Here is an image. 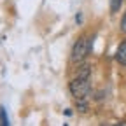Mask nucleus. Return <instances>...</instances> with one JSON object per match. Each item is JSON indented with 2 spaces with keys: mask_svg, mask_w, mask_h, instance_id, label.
<instances>
[{
  "mask_svg": "<svg viewBox=\"0 0 126 126\" xmlns=\"http://www.w3.org/2000/svg\"><path fill=\"white\" fill-rule=\"evenodd\" d=\"M91 47H93V37H81L75 46H74V49H72V61L74 63H79V61H82L89 53H91Z\"/></svg>",
  "mask_w": 126,
  "mask_h": 126,
  "instance_id": "f257e3e1",
  "label": "nucleus"
},
{
  "mask_svg": "<svg viewBox=\"0 0 126 126\" xmlns=\"http://www.w3.org/2000/svg\"><path fill=\"white\" fill-rule=\"evenodd\" d=\"M89 75H77L74 81H70V93L74 94V96L77 100L81 98H86L88 93H89Z\"/></svg>",
  "mask_w": 126,
  "mask_h": 126,
  "instance_id": "f03ea898",
  "label": "nucleus"
},
{
  "mask_svg": "<svg viewBox=\"0 0 126 126\" xmlns=\"http://www.w3.org/2000/svg\"><path fill=\"white\" fill-rule=\"evenodd\" d=\"M116 60L121 63L123 67H126V40L119 44V47H117V53H116Z\"/></svg>",
  "mask_w": 126,
  "mask_h": 126,
  "instance_id": "7ed1b4c3",
  "label": "nucleus"
},
{
  "mask_svg": "<svg viewBox=\"0 0 126 126\" xmlns=\"http://www.w3.org/2000/svg\"><path fill=\"white\" fill-rule=\"evenodd\" d=\"M0 124H2V126H7L9 124V119L5 116V109L4 107H0Z\"/></svg>",
  "mask_w": 126,
  "mask_h": 126,
  "instance_id": "20e7f679",
  "label": "nucleus"
},
{
  "mask_svg": "<svg viewBox=\"0 0 126 126\" xmlns=\"http://www.w3.org/2000/svg\"><path fill=\"white\" fill-rule=\"evenodd\" d=\"M121 4H123V0H110V11H112V12H117L119 7H121Z\"/></svg>",
  "mask_w": 126,
  "mask_h": 126,
  "instance_id": "39448f33",
  "label": "nucleus"
},
{
  "mask_svg": "<svg viewBox=\"0 0 126 126\" xmlns=\"http://www.w3.org/2000/svg\"><path fill=\"white\" fill-rule=\"evenodd\" d=\"M121 30L126 33V12H124V16H123V19H121Z\"/></svg>",
  "mask_w": 126,
  "mask_h": 126,
  "instance_id": "423d86ee",
  "label": "nucleus"
}]
</instances>
